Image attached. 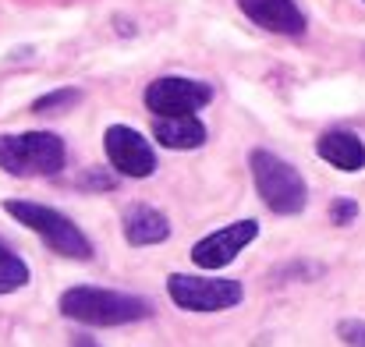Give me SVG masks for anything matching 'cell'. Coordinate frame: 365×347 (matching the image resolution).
Segmentation results:
<instances>
[{"label":"cell","mask_w":365,"mask_h":347,"mask_svg":"<svg viewBox=\"0 0 365 347\" xmlns=\"http://www.w3.org/2000/svg\"><path fill=\"white\" fill-rule=\"evenodd\" d=\"M61 316L86 323V326H124L153 316V305L145 298L107 291V287H71L61 294Z\"/></svg>","instance_id":"1"},{"label":"cell","mask_w":365,"mask_h":347,"mask_svg":"<svg viewBox=\"0 0 365 347\" xmlns=\"http://www.w3.org/2000/svg\"><path fill=\"white\" fill-rule=\"evenodd\" d=\"M248 167H252V181H255V192L259 199L280 213V217H298L309 202V188H305V177L287 163L280 160L277 152L269 149H252L248 152Z\"/></svg>","instance_id":"2"},{"label":"cell","mask_w":365,"mask_h":347,"mask_svg":"<svg viewBox=\"0 0 365 347\" xmlns=\"http://www.w3.org/2000/svg\"><path fill=\"white\" fill-rule=\"evenodd\" d=\"M68 160L64 138L53 131H21L0 135V170L18 177H50L61 174Z\"/></svg>","instance_id":"3"},{"label":"cell","mask_w":365,"mask_h":347,"mask_svg":"<svg viewBox=\"0 0 365 347\" xmlns=\"http://www.w3.org/2000/svg\"><path fill=\"white\" fill-rule=\"evenodd\" d=\"M4 209H7L18 224H25L29 231L39 234L50 252H57V255H64V259H93L89 237L78 231V224L68 220L64 213H57V209H50V206H43V202H25V199H7Z\"/></svg>","instance_id":"4"},{"label":"cell","mask_w":365,"mask_h":347,"mask_svg":"<svg viewBox=\"0 0 365 347\" xmlns=\"http://www.w3.org/2000/svg\"><path fill=\"white\" fill-rule=\"evenodd\" d=\"M167 294L185 312H224V309L242 305L245 287L238 280H213V276L174 273L167 280Z\"/></svg>","instance_id":"5"},{"label":"cell","mask_w":365,"mask_h":347,"mask_svg":"<svg viewBox=\"0 0 365 347\" xmlns=\"http://www.w3.org/2000/svg\"><path fill=\"white\" fill-rule=\"evenodd\" d=\"M210 100H213V89L206 82H195V78L163 75V78L145 86V107L156 117H192Z\"/></svg>","instance_id":"6"},{"label":"cell","mask_w":365,"mask_h":347,"mask_svg":"<svg viewBox=\"0 0 365 347\" xmlns=\"http://www.w3.org/2000/svg\"><path fill=\"white\" fill-rule=\"evenodd\" d=\"M103 152L110 160V167L124 177H149L156 170V152L145 142V135H138L128 124H114L103 135Z\"/></svg>","instance_id":"7"},{"label":"cell","mask_w":365,"mask_h":347,"mask_svg":"<svg viewBox=\"0 0 365 347\" xmlns=\"http://www.w3.org/2000/svg\"><path fill=\"white\" fill-rule=\"evenodd\" d=\"M255 237H259V224L255 220H238L231 227H220V231L206 234L202 241H195L192 262L202 266V269H224V266H231L242 255V248H248Z\"/></svg>","instance_id":"8"},{"label":"cell","mask_w":365,"mask_h":347,"mask_svg":"<svg viewBox=\"0 0 365 347\" xmlns=\"http://www.w3.org/2000/svg\"><path fill=\"white\" fill-rule=\"evenodd\" d=\"M248 21L277 36H305V14L294 0H235Z\"/></svg>","instance_id":"9"},{"label":"cell","mask_w":365,"mask_h":347,"mask_svg":"<svg viewBox=\"0 0 365 347\" xmlns=\"http://www.w3.org/2000/svg\"><path fill=\"white\" fill-rule=\"evenodd\" d=\"M316 152H319V160H327L330 167H337L344 174H355V170L365 167V142L348 128L323 131L316 138Z\"/></svg>","instance_id":"10"},{"label":"cell","mask_w":365,"mask_h":347,"mask_svg":"<svg viewBox=\"0 0 365 347\" xmlns=\"http://www.w3.org/2000/svg\"><path fill=\"white\" fill-rule=\"evenodd\" d=\"M124 237H128V244H135V248H142V244H160V241L170 237V224H167V217H163L160 209H153V206H145V202H135V206L124 209Z\"/></svg>","instance_id":"11"},{"label":"cell","mask_w":365,"mask_h":347,"mask_svg":"<svg viewBox=\"0 0 365 347\" xmlns=\"http://www.w3.org/2000/svg\"><path fill=\"white\" fill-rule=\"evenodd\" d=\"M153 135L167 149H199L206 142V124L199 117H160L153 124Z\"/></svg>","instance_id":"12"},{"label":"cell","mask_w":365,"mask_h":347,"mask_svg":"<svg viewBox=\"0 0 365 347\" xmlns=\"http://www.w3.org/2000/svg\"><path fill=\"white\" fill-rule=\"evenodd\" d=\"M29 284V266L0 241V294H14Z\"/></svg>","instance_id":"13"},{"label":"cell","mask_w":365,"mask_h":347,"mask_svg":"<svg viewBox=\"0 0 365 347\" xmlns=\"http://www.w3.org/2000/svg\"><path fill=\"white\" fill-rule=\"evenodd\" d=\"M78 100H82V93H78V89H57V93H46V96H39V100L32 103V110H36V114L68 110V107H75Z\"/></svg>","instance_id":"14"},{"label":"cell","mask_w":365,"mask_h":347,"mask_svg":"<svg viewBox=\"0 0 365 347\" xmlns=\"http://www.w3.org/2000/svg\"><path fill=\"white\" fill-rule=\"evenodd\" d=\"M337 337L348 347H365V319H341L337 323Z\"/></svg>","instance_id":"15"},{"label":"cell","mask_w":365,"mask_h":347,"mask_svg":"<svg viewBox=\"0 0 365 347\" xmlns=\"http://www.w3.org/2000/svg\"><path fill=\"white\" fill-rule=\"evenodd\" d=\"M330 220H334L337 227L359 220V202H355V199H334V202H330Z\"/></svg>","instance_id":"16"},{"label":"cell","mask_w":365,"mask_h":347,"mask_svg":"<svg viewBox=\"0 0 365 347\" xmlns=\"http://www.w3.org/2000/svg\"><path fill=\"white\" fill-rule=\"evenodd\" d=\"M75 347H96V344H93V341H86V337H78V341H75Z\"/></svg>","instance_id":"17"}]
</instances>
